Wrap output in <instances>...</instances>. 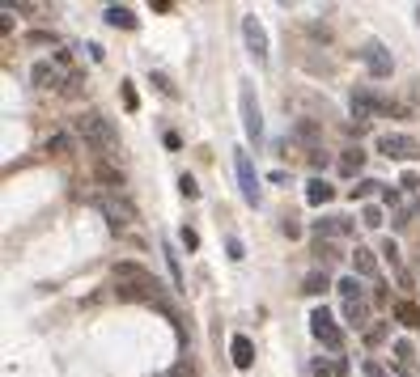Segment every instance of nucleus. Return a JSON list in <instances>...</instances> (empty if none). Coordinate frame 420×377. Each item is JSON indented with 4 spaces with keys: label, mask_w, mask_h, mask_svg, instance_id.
I'll return each instance as SVG.
<instances>
[{
    "label": "nucleus",
    "mask_w": 420,
    "mask_h": 377,
    "mask_svg": "<svg viewBox=\"0 0 420 377\" xmlns=\"http://www.w3.org/2000/svg\"><path fill=\"white\" fill-rule=\"evenodd\" d=\"M416 22H420V5H416Z\"/></svg>",
    "instance_id": "nucleus-35"
},
{
    "label": "nucleus",
    "mask_w": 420,
    "mask_h": 377,
    "mask_svg": "<svg viewBox=\"0 0 420 377\" xmlns=\"http://www.w3.org/2000/svg\"><path fill=\"white\" fill-rule=\"evenodd\" d=\"M293 140L310 144V153H319V140H323V132H319V123H314V119H297V123H293Z\"/></svg>",
    "instance_id": "nucleus-15"
},
{
    "label": "nucleus",
    "mask_w": 420,
    "mask_h": 377,
    "mask_svg": "<svg viewBox=\"0 0 420 377\" xmlns=\"http://www.w3.org/2000/svg\"><path fill=\"white\" fill-rule=\"evenodd\" d=\"M238 111H242V132H246V140H259V136H264V111H259V98H255V85H250V81H242V89H238Z\"/></svg>",
    "instance_id": "nucleus-4"
},
{
    "label": "nucleus",
    "mask_w": 420,
    "mask_h": 377,
    "mask_svg": "<svg viewBox=\"0 0 420 377\" xmlns=\"http://www.w3.org/2000/svg\"><path fill=\"white\" fill-rule=\"evenodd\" d=\"M123 106H128V111H136V106H140V98H136V85H132V81H123Z\"/></svg>",
    "instance_id": "nucleus-28"
},
{
    "label": "nucleus",
    "mask_w": 420,
    "mask_h": 377,
    "mask_svg": "<svg viewBox=\"0 0 420 377\" xmlns=\"http://www.w3.org/2000/svg\"><path fill=\"white\" fill-rule=\"evenodd\" d=\"M336 293L344 301V322L348 327H365V322H370V301H365V288L357 284V276H344L336 284Z\"/></svg>",
    "instance_id": "nucleus-3"
},
{
    "label": "nucleus",
    "mask_w": 420,
    "mask_h": 377,
    "mask_svg": "<svg viewBox=\"0 0 420 377\" xmlns=\"http://www.w3.org/2000/svg\"><path fill=\"white\" fill-rule=\"evenodd\" d=\"M280 233H285V238H301V225H297V221H293V217H289V221H285V225H280Z\"/></svg>",
    "instance_id": "nucleus-33"
},
{
    "label": "nucleus",
    "mask_w": 420,
    "mask_h": 377,
    "mask_svg": "<svg viewBox=\"0 0 420 377\" xmlns=\"http://www.w3.org/2000/svg\"><path fill=\"white\" fill-rule=\"evenodd\" d=\"M242 38H246V51L255 56V64H268V30H264V22H259L255 13L242 17Z\"/></svg>",
    "instance_id": "nucleus-10"
},
{
    "label": "nucleus",
    "mask_w": 420,
    "mask_h": 377,
    "mask_svg": "<svg viewBox=\"0 0 420 377\" xmlns=\"http://www.w3.org/2000/svg\"><path fill=\"white\" fill-rule=\"evenodd\" d=\"M391 352H395V364H399L403 373H412V369H416V348H412L407 339H395V344H391Z\"/></svg>",
    "instance_id": "nucleus-18"
},
{
    "label": "nucleus",
    "mask_w": 420,
    "mask_h": 377,
    "mask_svg": "<svg viewBox=\"0 0 420 377\" xmlns=\"http://www.w3.org/2000/svg\"><path fill=\"white\" fill-rule=\"evenodd\" d=\"M153 85H157V89H162L166 98H174V93H179V89H174V85H170V81H166L162 72H153Z\"/></svg>",
    "instance_id": "nucleus-29"
},
{
    "label": "nucleus",
    "mask_w": 420,
    "mask_h": 377,
    "mask_svg": "<svg viewBox=\"0 0 420 377\" xmlns=\"http://www.w3.org/2000/svg\"><path fill=\"white\" fill-rule=\"evenodd\" d=\"M416 217H420V203H416Z\"/></svg>",
    "instance_id": "nucleus-36"
},
{
    "label": "nucleus",
    "mask_w": 420,
    "mask_h": 377,
    "mask_svg": "<svg viewBox=\"0 0 420 377\" xmlns=\"http://www.w3.org/2000/svg\"><path fill=\"white\" fill-rule=\"evenodd\" d=\"M102 17H107V26H115V30H136L140 26L128 5H107V13H102Z\"/></svg>",
    "instance_id": "nucleus-17"
},
{
    "label": "nucleus",
    "mask_w": 420,
    "mask_h": 377,
    "mask_svg": "<svg viewBox=\"0 0 420 377\" xmlns=\"http://www.w3.org/2000/svg\"><path fill=\"white\" fill-rule=\"evenodd\" d=\"M157 377H195V364H191V360L183 356V360H179L174 369H166V373H157Z\"/></svg>",
    "instance_id": "nucleus-24"
},
{
    "label": "nucleus",
    "mask_w": 420,
    "mask_h": 377,
    "mask_svg": "<svg viewBox=\"0 0 420 377\" xmlns=\"http://www.w3.org/2000/svg\"><path fill=\"white\" fill-rule=\"evenodd\" d=\"M225 250H230V259H234V263H242V259H246V254H242V242H238V238H230V242H225Z\"/></svg>",
    "instance_id": "nucleus-31"
},
{
    "label": "nucleus",
    "mask_w": 420,
    "mask_h": 377,
    "mask_svg": "<svg viewBox=\"0 0 420 377\" xmlns=\"http://www.w3.org/2000/svg\"><path fill=\"white\" fill-rule=\"evenodd\" d=\"M89 203L102 212V217L111 221V229L119 233V229H128L132 221H136V208L132 203H123V199H111V195H89Z\"/></svg>",
    "instance_id": "nucleus-7"
},
{
    "label": "nucleus",
    "mask_w": 420,
    "mask_h": 377,
    "mask_svg": "<svg viewBox=\"0 0 420 377\" xmlns=\"http://www.w3.org/2000/svg\"><path fill=\"white\" fill-rule=\"evenodd\" d=\"M310 335L319 339L327 352H340V348H344V331L336 327V318H331L323 305H314V309H310Z\"/></svg>",
    "instance_id": "nucleus-5"
},
{
    "label": "nucleus",
    "mask_w": 420,
    "mask_h": 377,
    "mask_svg": "<svg viewBox=\"0 0 420 377\" xmlns=\"http://www.w3.org/2000/svg\"><path fill=\"white\" fill-rule=\"evenodd\" d=\"M365 339H370V344H382V339H387V327H370V335H365Z\"/></svg>",
    "instance_id": "nucleus-34"
},
{
    "label": "nucleus",
    "mask_w": 420,
    "mask_h": 377,
    "mask_svg": "<svg viewBox=\"0 0 420 377\" xmlns=\"http://www.w3.org/2000/svg\"><path fill=\"white\" fill-rule=\"evenodd\" d=\"M73 132H77L85 144L102 148V153H115V148H119V136H115L111 119H107V115H98V111H81V115L73 119Z\"/></svg>",
    "instance_id": "nucleus-2"
},
{
    "label": "nucleus",
    "mask_w": 420,
    "mask_h": 377,
    "mask_svg": "<svg viewBox=\"0 0 420 377\" xmlns=\"http://www.w3.org/2000/svg\"><path fill=\"white\" fill-rule=\"evenodd\" d=\"M331 195H336V187H331L327 178H310V183H306V203H310V208H323Z\"/></svg>",
    "instance_id": "nucleus-16"
},
{
    "label": "nucleus",
    "mask_w": 420,
    "mask_h": 377,
    "mask_svg": "<svg viewBox=\"0 0 420 377\" xmlns=\"http://www.w3.org/2000/svg\"><path fill=\"white\" fill-rule=\"evenodd\" d=\"M234 166H238L242 199H246L250 208H259V203H264V191H259V174H255V166H250V153H246V148H234Z\"/></svg>",
    "instance_id": "nucleus-6"
},
{
    "label": "nucleus",
    "mask_w": 420,
    "mask_h": 377,
    "mask_svg": "<svg viewBox=\"0 0 420 377\" xmlns=\"http://www.w3.org/2000/svg\"><path fill=\"white\" fill-rule=\"evenodd\" d=\"M361 369H365V377H391V373H387V369H382L378 360H365Z\"/></svg>",
    "instance_id": "nucleus-30"
},
{
    "label": "nucleus",
    "mask_w": 420,
    "mask_h": 377,
    "mask_svg": "<svg viewBox=\"0 0 420 377\" xmlns=\"http://www.w3.org/2000/svg\"><path fill=\"white\" fill-rule=\"evenodd\" d=\"M230 356H234L238 369H250V364H255V344H250V335H234V339H230Z\"/></svg>",
    "instance_id": "nucleus-13"
},
{
    "label": "nucleus",
    "mask_w": 420,
    "mask_h": 377,
    "mask_svg": "<svg viewBox=\"0 0 420 377\" xmlns=\"http://www.w3.org/2000/svg\"><path fill=\"white\" fill-rule=\"evenodd\" d=\"M179 191H183V199H200V187H195V178H191V174H183V178H179Z\"/></svg>",
    "instance_id": "nucleus-26"
},
{
    "label": "nucleus",
    "mask_w": 420,
    "mask_h": 377,
    "mask_svg": "<svg viewBox=\"0 0 420 377\" xmlns=\"http://www.w3.org/2000/svg\"><path fill=\"white\" fill-rule=\"evenodd\" d=\"M47 153H60V157L73 153V136H51V140H47Z\"/></svg>",
    "instance_id": "nucleus-25"
},
{
    "label": "nucleus",
    "mask_w": 420,
    "mask_h": 377,
    "mask_svg": "<svg viewBox=\"0 0 420 377\" xmlns=\"http://www.w3.org/2000/svg\"><path fill=\"white\" fill-rule=\"evenodd\" d=\"M357 56L365 60V68H370V77L374 81H387L391 77V68H395V60H391V51L378 43V38H370V43H365L361 51H357Z\"/></svg>",
    "instance_id": "nucleus-9"
},
{
    "label": "nucleus",
    "mask_w": 420,
    "mask_h": 377,
    "mask_svg": "<svg viewBox=\"0 0 420 377\" xmlns=\"http://www.w3.org/2000/svg\"><path fill=\"white\" fill-rule=\"evenodd\" d=\"M327 288H331L327 272H310V276L301 280V293H310V297H319V293H327Z\"/></svg>",
    "instance_id": "nucleus-21"
},
{
    "label": "nucleus",
    "mask_w": 420,
    "mask_h": 377,
    "mask_svg": "<svg viewBox=\"0 0 420 377\" xmlns=\"http://www.w3.org/2000/svg\"><path fill=\"white\" fill-rule=\"evenodd\" d=\"M314 377H331L336 373V364H327V360H314V369H310Z\"/></svg>",
    "instance_id": "nucleus-32"
},
{
    "label": "nucleus",
    "mask_w": 420,
    "mask_h": 377,
    "mask_svg": "<svg viewBox=\"0 0 420 377\" xmlns=\"http://www.w3.org/2000/svg\"><path fill=\"white\" fill-rule=\"evenodd\" d=\"M162 254H166V263H170V280H174V288H183V263H179L174 246H170V242H162Z\"/></svg>",
    "instance_id": "nucleus-22"
},
{
    "label": "nucleus",
    "mask_w": 420,
    "mask_h": 377,
    "mask_svg": "<svg viewBox=\"0 0 420 377\" xmlns=\"http://www.w3.org/2000/svg\"><path fill=\"white\" fill-rule=\"evenodd\" d=\"M30 77H34V85H43V89H56V85L64 81V72H60V64H51V60H38Z\"/></svg>",
    "instance_id": "nucleus-12"
},
{
    "label": "nucleus",
    "mask_w": 420,
    "mask_h": 377,
    "mask_svg": "<svg viewBox=\"0 0 420 377\" xmlns=\"http://www.w3.org/2000/svg\"><path fill=\"white\" fill-rule=\"evenodd\" d=\"M361 166H365V153H361V148H344V157H340V174L352 178Z\"/></svg>",
    "instance_id": "nucleus-20"
},
{
    "label": "nucleus",
    "mask_w": 420,
    "mask_h": 377,
    "mask_svg": "<svg viewBox=\"0 0 420 377\" xmlns=\"http://www.w3.org/2000/svg\"><path fill=\"white\" fill-rule=\"evenodd\" d=\"M352 276H361V280H378V254L365 250V246H357V250H352Z\"/></svg>",
    "instance_id": "nucleus-11"
},
{
    "label": "nucleus",
    "mask_w": 420,
    "mask_h": 377,
    "mask_svg": "<svg viewBox=\"0 0 420 377\" xmlns=\"http://www.w3.org/2000/svg\"><path fill=\"white\" fill-rule=\"evenodd\" d=\"M395 318L403 322L407 331H420V309H416V301H395Z\"/></svg>",
    "instance_id": "nucleus-19"
},
{
    "label": "nucleus",
    "mask_w": 420,
    "mask_h": 377,
    "mask_svg": "<svg viewBox=\"0 0 420 377\" xmlns=\"http://www.w3.org/2000/svg\"><path fill=\"white\" fill-rule=\"evenodd\" d=\"M111 276H115V293H119L123 301H149V305H157V309H170L162 280H157L153 272H144L140 263H115Z\"/></svg>",
    "instance_id": "nucleus-1"
},
{
    "label": "nucleus",
    "mask_w": 420,
    "mask_h": 377,
    "mask_svg": "<svg viewBox=\"0 0 420 377\" xmlns=\"http://www.w3.org/2000/svg\"><path fill=\"white\" fill-rule=\"evenodd\" d=\"M378 187H382V183H374V178H365V183H357V187H352V199H365V195H374Z\"/></svg>",
    "instance_id": "nucleus-27"
},
{
    "label": "nucleus",
    "mask_w": 420,
    "mask_h": 377,
    "mask_svg": "<svg viewBox=\"0 0 420 377\" xmlns=\"http://www.w3.org/2000/svg\"><path fill=\"white\" fill-rule=\"evenodd\" d=\"M314 233H327V238H348L352 233V221L348 217H323V221H314Z\"/></svg>",
    "instance_id": "nucleus-14"
},
{
    "label": "nucleus",
    "mask_w": 420,
    "mask_h": 377,
    "mask_svg": "<svg viewBox=\"0 0 420 377\" xmlns=\"http://www.w3.org/2000/svg\"><path fill=\"white\" fill-rule=\"evenodd\" d=\"M361 225H370V229H378V225H382V208H374V203H365V208H361Z\"/></svg>",
    "instance_id": "nucleus-23"
},
{
    "label": "nucleus",
    "mask_w": 420,
    "mask_h": 377,
    "mask_svg": "<svg viewBox=\"0 0 420 377\" xmlns=\"http://www.w3.org/2000/svg\"><path fill=\"white\" fill-rule=\"evenodd\" d=\"M378 153L391 157V161H416V157H420V144H416L407 132H382V136H378Z\"/></svg>",
    "instance_id": "nucleus-8"
}]
</instances>
